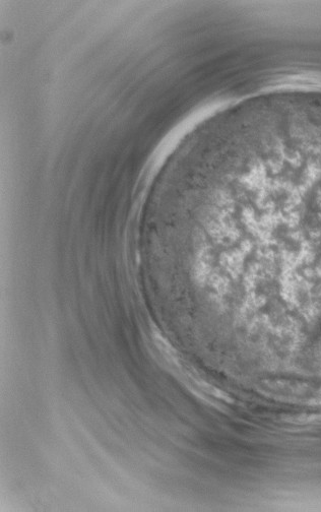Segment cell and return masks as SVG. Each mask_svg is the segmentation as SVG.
I'll return each mask as SVG.
<instances>
[{
    "instance_id": "cell-1",
    "label": "cell",
    "mask_w": 321,
    "mask_h": 512,
    "mask_svg": "<svg viewBox=\"0 0 321 512\" xmlns=\"http://www.w3.org/2000/svg\"><path fill=\"white\" fill-rule=\"evenodd\" d=\"M271 396L282 401L297 402L308 405H321V386L290 382H271L263 387Z\"/></svg>"
}]
</instances>
